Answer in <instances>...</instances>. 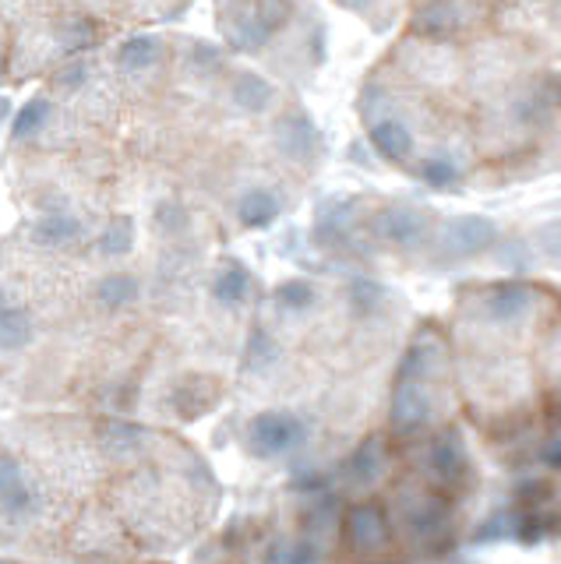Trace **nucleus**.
<instances>
[{
	"label": "nucleus",
	"mask_w": 561,
	"mask_h": 564,
	"mask_svg": "<svg viewBox=\"0 0 561 564\" xmlns=\"http://www.w3.org/2000/svg\"><path fill=\"white\" fill-rule=\"evenodd\" d=\"M304 441V423L290 413H261L248 427V448L261 458L287 455Z\"/></svg>",
	"instance_id": "f257e3e1"
},
{
	"label": "nucleus",
	"mask_w": 561,
	"mask_h": 564,
	"mask_svg": "<svg viewBox=\"0 0 561 564\" xmlns=\"http://www.w3.org/2000/svg\"><path fill=\"white\" fill-rule=\"evenodd\" d=\"M490 240H495V226H490L487 219H455L442 229L438 247L452 258H466V254L484 251Z\"/></svg>",
	"instance_id": "f03ea898"
},
{
	"label": "nucleus",
	"mask_w": 561,
	"mask_h": 564,
	"mask_svg": "<svg viewBox=\"0 0 561 564\" xmlns=\"http://www.w3.org/2000/svg\"><path fill=\"white\" fill-rule=\"evenodd\" d=\"M375 229H378V237L392 240L399 247H413L428 234V216H424V212H417V208L396 205V208L381 212V216L375 219Z\"/></svg>",
	"instance_id": "7ed1b4c3"
},
{
	"label": "nucleus",
	"mask_w": 561,
	"mask_h": 564,
	"mask_svg": "<svg viewBox=\"0 0 561 564\" xmlns=\"http://www.w3.org/2000/svg\"><path fill=\"white\" fill-rule=\"evenodd\" d=\"M431 416V399H428V388L420 378H407V384L399 388L396 395V405H392V423L399 431H410V427H420Z\"/></svg>",
	"instance_id": "20e7f679"
},
{
	"label": "nucleus",
	"mask_w": 561,
	"mask_h": 564,
	"mask_svg": "<svg viewBox=\"0 0 561 564\" xmlns=\"http://www.w3.org/2000/svg\"><path fill=\"white\" fill-rule=\"evenodd\" d=\"M346 536L357 551H378V546H385V516L371 505L354 508L346 516Z\"/></svg>",
	"instance_id": "39448f33"
},
{
	"label": "nucleus",
	"mask_w": 561,
	"mask_h": 564,
	"mask_svg": "<svg viewBox=\"0 0 561 564\" xmlns=\"http://www.w3.org/2000/svg\"><path fill=\"white\" fill-rule=\"evenodd\" d=\"M487 317L498 325H513L519 317L530 311V290L522 286H498L487 293V304H484Z\"/></svg>",
	"instance_id": "423d86ee"
},
{
	"label": "nucleus",
	"mask_w": 561,
	"mask_h": 564,
	"mask_svg": "<svg viewBox=\"0 0 561 564\" xmlns=\"http://www.w3.org/2000/svg\"><path fill=\"white\" fill-rule=\"evenodd\" d=\"M431 473L452 487H460L466 480V452H463L460 441L455 437L438 441V445L431 448Z\"/></svg>",
	"instance_id": "0eeeda50"
},
{
	"label": "nucleus",
	"mask_w": 561,
	"mask_h": 564,
	"mask_svg": "<svg viewBox=\"0 0 561 564\" xmlns=\"http://www.w3.org/2000/svg\"><path fill=\"white\" fill-rule=\"evenodd\" d=\"M145 431L138 427V423H103V431H99V445L107 455L114 458H128L134 452H142L145 448Z\"/></svg>",
	"instance_id": "6e6552de"
},
{
	"label": "nucleus",
	"mask_w": 561,
	"mask_h": 564,
	"mask_svg": "<svg viewBox=\"0 0 561 564\" xmlns=\"http://www.w3.org/2000/svg\"><path fill=\"white\" fill-rule=\"evenodd\" d=\"M371 141H375V149L385 155V159H392V163H402V159L410 155L413 149V138L407 131V123H399L392 117H385L378 123H371Z\"/></svg>",
	"instance_id": "1a4fd4ad"
},
{
	"label": "nucleus",
	"mask_w": 561,
	"mask_h": 564,
	"mask_svg": "<svg viewBox=\"0 0 561 564\" xmlns=\"http://www.w3.org/2000/svg\"><path fill=\"white\" fill-rule=\"evenodd\" d=\"M407 522L417 536H438L445 525V505L438 498H413L407 501Z\"/></svg>",
	"instance_id": "9d476101"
},
{
	"label": "nucleus",
	"mask_w": 561,
	"mask_h": 564,
	"mask_svg": "<svg viewBox=\"0 0 561 564\" xmlns=\"http://www.w3.org/2000/svg\"><path fill=\"white\" fill-rule=\"evenodd\" d=\"M237 216H240L244 226L261 229V226H269L279 216V205H276V198L269 191H248L240 198V205H237Z\"/></svg>",
	"instance_id": "9b49d317"
},
{
	"label": "nucleus",
	"mask_w": 561,
	"mask_h": 564,
	"mask_svg": "<svg viewBox=\"0 0 561 564\" xmlns=\"http://www.w3.org/2000/svg\"><path fill=\"white\" fill-rule=\"evenodd\" d=\"M32 339V322L19 307L0 311V349H25Z\"/></svg>",
	"instance_id": "f8f14e48"
},
{
	"label": "nucleus",
	"mask_w": 561,
	"mask_h": 564,
	"mask_svg": "<svg viewBox=\"0 0 561 564\" xmlns=\"http://www.w3.org/2000/svg\"><path fill=\"white\" fill-rule=\"evenodd\" d=\"M134 296H138V282L131 275H107L96 286V300L107 311H120V307L134 304Z\"/></svg>",
	"instance_id": "ddd939ff"
},
{
	"label": "nucleus",
	"mask_w": 561,
	"mask_h": 564,
	"mask_svg": "<svg viewBox=\"0 0 561 564\" xmlns=\"http://www.w3.org/2000/svg\"><path fill=\"white\" fill-rule=\"evenodd\" d=\"M160 40L155 35H138V40H128L125 46H120V64L138 70V67H149L160 61Z\"/></svg>",
	"instance_id": "4468645a"
},
{
	"label": "nucleus",
	"mask_w": 561,
	"mask_h": 564,
	"mask_svg": "<svg viewBox=\"0 0 561 564\" xmlns=\"http://www.w3.org/2000/svg\"><path fill=\"white\" fill-rule=\"evenodd\" d=\"M234 99L244 106V110L258 113V110H266V106H269L272 88L261 82V78H255V75H240L237 78V88H234Z\"/></svg>",
	"instance_id": "2eb2a0df"
},
{
	"label": "nucleus",
	"mask_w": 561,
	"mask_h": 564,
	"mask_svg": "<svg viewBox=\"0 0 561 564\" xmlns=\"http://www.w3.org/2000/svg\"><path fill=\"white\" fill-rule=\"evenodd\" d=\"M78 237V223L75 219H64V216H54V219H43L32 229V240L36 243H50V247H61V243H72Z\"/></svg>",
	"instance_id": "dca6fc26"
},
{
	"label": "nucleus",
	"mask_w": 561,
	"mask_h": 564,
	"mask_svg": "<svg viewBox=\"0 0 561 564\" xmlns=\"http://www.w3.org/2000/svg\"><path fill=\"white\" fill-rule=\"evenodd\" d=\"M216 300L226 307H237L244 296H248V275H244V269H237V264H230V269H223V275L216 279Z\"/></svg>",
	"instance_id": "f3484780"
},
{
	"label": "nucleus",
	"mask_w": 561,
	"mask_h": 564,
	"mask_svg": "<svg viewBox=\"0 0 561 564\" xmlns=\"http://www.w3.org/2000/svg\"><path fill=\"white\" fill-rule=\"evenodd\" d=\"M381 473V455H378V445L375 441H367V445L354 455V463H349V476H354L357 484H375Z\"/></svg>",
	"instance_id": "a211bd4d"
},
{
	"label": "nucleus",
	"mask_w": 561,
	"mask_h": 564,
	"mask_svg": "<svg viewBox=\"0 0 561 564\" xmlns=\"http://www.w3.org/2000/svg\"><path fill=\"white\" fill-rule=\"evenodd\" d=\"M46 113H50V102L46 99H36V102H29L25 110H22V117L14 120V138H25V134H32L40 128V123L46 120Z\"/></svg>",
	"instance_id": "6ab92c4d"
},
{
	"label": "nucleus",
	"mask_w": 561,
	"mask_h": 564,
	"mask_svg": "<svg viewBox=\"0 0 561 564\" xmlns=\"http://www.w3.org/2000/svg\"><path fill=\"white\" fill-rule=\"evenodd\" d=\"M420 173H424V181H431V184H438V187H445V184H452L455 176H460V170H455V163L452 159H428L424 166H420Z\"/></svg>",
	"instance_id": "aec40b11"
},
{
	"label": "nucleus",
	"mask_w": 561,
	"mask_h": 564,
	"mask_svg": "<svg viewBox=\"0 0 561 564\" xmlns=\"http://www.w3.org/2000/svg\"><path fill=\"white\" fill-rule=\"evenodd\" d=\"M131 247V223H114L103 237V254H120Z\"/></svg>",
	"instance_id": "412c9836"
},
{
	"label": "nucleus",
	"mask_w": 561,
	"mask_h": 564,
	"mask_svg": "<svg viewBox=\"0 0 561 564\" xmlns=\"http://www.w3.org/2000/svg\"><path fill=\"white\" fill-rule=\"evenodd\" d=\"M22 484H25L22 466L14 463L11 455H0V498H4V494H11L14 487H22Z\"/></svg>",
	"instance_id": "4be33fe9"
},
{
	"label": "nucleus",
	"mask_w": 561,
	"mask_h": 564,
	"mask_svg": "<svg viewBox=\"0 0 561 564\" xmlns=\"http://www.w3.org/2000/svg\"><path fill=\"white\" fill-rule=\"evenodd\" d=\"M279 304H283V307H308L311 304V286H308V282H287V286L279 290Z\"/></svg>",
	"instance_id": "5701e85b"
},
{
	"label": "nucleus",
	"mask_w": 561,
	"mask_h": 564,
	"mask_svg": "<svg viewBox=\"0 0 561 564\" xmlns=\"http://www.w3.org/2000/svg\"><path fill=\"white\" fill-rule=\"evenodd\" d=\"M272 357H276V349L269 346V339H266V335H258V339H255V346H251V364H255V360L269 364Z\"/></svg>",
	"instance_id": "b1692460"
}]
</instances>
